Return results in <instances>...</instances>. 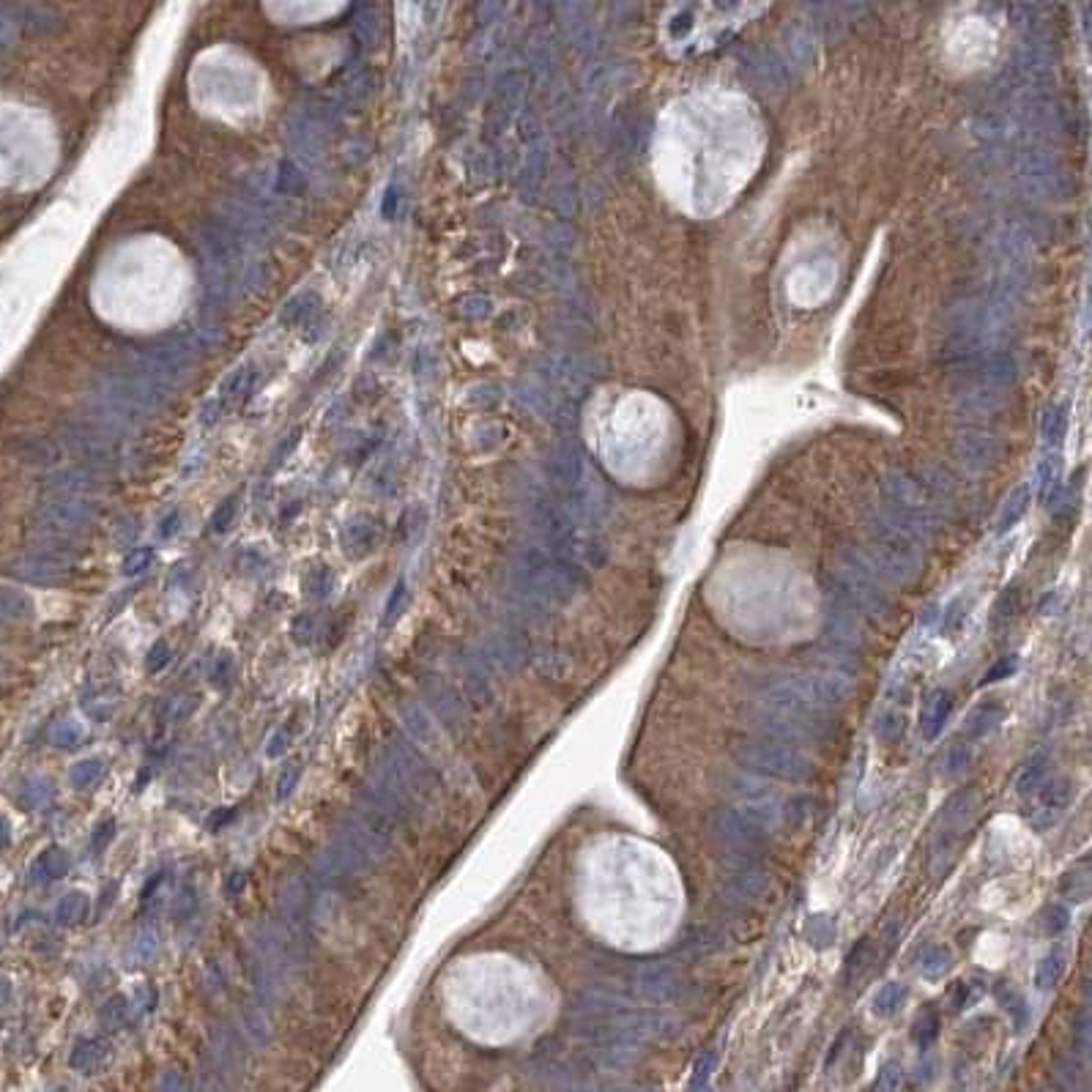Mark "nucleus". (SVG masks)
<instances>
[{
    "label": "nucleus",
    "mask_w": 1092,
    "mask_h": 1092,
    "mask_svg": "<svg viewBox=\"0 0 1092 1092\" xmlns=\"http://www.w3.org/2000/svg\"><path fill=\"white\" fill-rule=\"evenodd\" d=\"M758 710H762L758 723L769 728V734L780 742H824L835 734L830 710L813 701L797 677L767 688L758 695Z\"/></svg>",
    "instance_id": "1"
},
{
    "label": "nucleus",
    "mask_w": 1092,
    "mask_h": 1092,
    "mask_svg": "<svg viewBox=\"0 0 1092 1092\" xmlns=\"http://www.w3.org/2000/svg\"><path fill=\"white\" fill-rule=\"evenodd\" d=\"M731 756L747 773L783 780V783H805V780L813 778V769H816L810 758L802 751H797L794 745L780 740H764V736L736 742L731 747Z\"/></svg>",
    "instance_id": "2"
},
{
    "label": "nucleus",
    "mask_w": 1092,
    "mask_h": 1092,
    "mask_svg": "<svg viewBox=\"0 0 1092 1092\" xmlns=\"http://www.w3.org/2000/svg\"><path fill=\"white\" fill-rule=\"evenodd\" d=\"M978 805H980L978 789L969 786L958 791L956 797H950L947 805L942 808L939 827L934 832V838H931V849H928V871L934 879L947 876L952 865H956L961 846L967 841V832L978 816Z\"/></svg>",
    "instance_id": "3"
},
{
    "label": "nucleus",
    "mask_w": 1092,
    "mask_h": 1092,
    "mask_svg": "<svg viewBox=\"0 0 1092 1092\" xmlns=\"http://www.w3.org/2000/svg\"><path fill=\"white\" fill-rule=\"evenodd\" d=\"M381 758H383V764L392 769V775L403 783V789L414 797L416 805H419V802H425V799L435 797V791H438L435 773L430 769V764H427L425 758L416 753L405 740L392 736V740L383 742V756Z\"/></svg>",
    "instance_id": "4"
},
{
    "label": "nucleus",
    "mask_w": 1092,
    "mask_h": 1092,
    "mask_svg": "<svg viewBox=\"0 0 1092 1092\" xmlns=\"http://www.w3.org/2000/svg\"><path fill=\"white\" fill-rule=\"evenodd\" d=\"M706 827H710L717 843H723L734 857H742V860L756 857L769 843V830H764L758 821L747 819L745 813L734 808H717L710 816V821H706Z\"/></svg>",
    "instance_id": "5"
},
{
    "label": "nucleus",
    "mask_w": 1092,
    "mask_h": 1092,
    "mask_svg": "<svg viewBox=\"0 0 1092 1092\" xmlns=\"http://www.w3.org/2000/svg\"><path fill=\"white\" fill-rule=\"evenodd\" d=\"M280 917L288 952L296 963L307 952V887L298 876L285 879L280 887Z\"/></svg>",
    "instance_id": "6"
},
{
    "label": "nucleus",
    "mask_w": 1092,
    "mask_h": 1092,
    "mask_svg": "<svg viewBox=\"0 0 1092 1092\" xmlns=\"http://www.w3.org/2000/svg\"><path fill=\"white\" fill-rule=\"evenodd\" d=\"M731 799H734V810L745 813L747 819H753L762 824L764 830H773L775 824L780 821V799L773 789H764L762 783H753V780H742L734 778L731 786Z\"/></svg>",
    "instance_id": "7"
},
{
    "label": "nucleus",
    "mask_w": 1092,
    "mask_h": 1092,
    "mask_svg": "<svg viewBox=\"0 0 1092 1092\" xmlns=\"http://www.w3.org/2000/svg\"><path fill=\"white\" fill-rule=\"evenodd\" d=\"M630 986H633V994L644 997L649 1002H668L673 997H679L682 991V975L668 963H638L630 972Z\"/></svg>",
    "instance_id": "8"
},
{
    "label": "nucleus",
    "mask_w": 1092,
    "mask_h": 1092,
    "mask_svg": "<svg viewBox=\"0 0 1092 1092\" xmlns=\"http://www.w3.org/2000/svg\"><path fill=\"white\" fill-rule=\"evenodd\" d=\"M1074 794H1076V789H1074V783H1070L1068 778L1046 780V783L1032 794L1035 802H1032V810L1026 813V819H1030V824H1032L1035 830L1052 827V824L1070 808Z\"/></svg>",
    "instance_id": "9"
},
{
    "label": "nucleus",
    "mask_w": 1092,
    "mask_h": 1092,
    "mask_svg": "<svg viewBox=\"0 0 1092 1092\" xmlns=\"http://www.w3.org/2000/svg\"><path fill=\"white\" fill-rule=\"evenodd\" d=\"M723 893L736 904H758L769 893V876L758 865L740 860L723 876Z\"/></svg>",
    "instance_id": "10"
},
{
    "label": "nucleus",
    "mask_w": 1092,
    "mask_h": 1092,
    "mask_svg": "<svg viewBox=\"0 0 1092 1092\" xmlns=\"http://www.w3.org/2000/svg\"><path fill=\"white\" fill-rule=\"evenodd\" d=\"M422 695L425 701L430 704V712L441 720L444 728L449 731L460 734L466 728V710L460 704V695L449 688L446 682L435 679V677H425L422 679Z\"/></svg>",
    "instance_id": "11"
},
{
    "label": "nucleus",
    "mask_w": 1092,
    "mask_h": 1092,
    "mask_svg": "<svg viewBox=\"0 0 1092 1092\" xmlns=\"http://www.w3.org/2000/svg\"><path fill=\"white\" fill-rule=\"evenodd\" d=\"M400 725H403V731L409 734V740L416 747H422V751H430V753L441 751V736H438V728L433 725L430 715H427L419 704L405 701L400 706Z\"/></svg>",
    "instance_id": "12"
},
{
    "label": "nucleus",
    "mask_w": 1092,
    "mask_h": 1092,
    "mask_svg": "<svg viewBox=\"0 0 1092 1092\" xmlns=\"http://www.w3.org/2000/svg\"><path fill=\"white\" fill-rule=\"evenodd\" d=\"M950 712H952V695L947 690L931 693V699L926 701L923 712H920V734H923L926 740H936L939 731L947 723Z\"/></svg>",
    "instance_id": "13"
},
{
    "label": "nucleus",
    "mask_w": 1092,
    "mask_h": 1092,
    "mask_svg": "<svg viewBox=\"0 0 1092 1092\" xmlns=\"http://www.w3.org/2000/svg\"><path fill=\"white\" fill-rule=\"evenodd\" d=\"M91 518H93V509L85 501H63V504H52L47 509V520L52 531H61V534L88 526Z\"/></svg>",
    "instance_id": "14"
},
{
    "label": "nucleus",
    "mask_w": 1092,
    "mask_h": 1092,
    "mask_svg": "<svg viewBox=\"0 0 1092 1092\" xmlns=\"http://www.w3.org/2000/svg\"><path fill=\"white\" fill-rule=\"evenodd\" d=\"M342 548L351 556V559H361V556L372 553V548L378 545V526L370 520H351L346 529H342Z\"/></svg>",
    "instance_id": "15"
},
{
    "label": "nucleus",
    "mask_w": 1092,
    "mask_h": 1092,
    "mask_svg": "<svg viewBox=\"0 0 1092 1092\" xmlns=\"http://www.w3.org/2000/svg\"><path fill=\"white\" fill-rule=\"evenodd\" d=\"M69 868H71L69 854L58 849V846H50V849L39 854V860L30 868V876H34V882H58L69 873Z\"/></svg>",
    "instance_id": "16"
},
{
    "label": "nucleus",
    "mask_w": 1092,
    "mask_h": 1092,
    "mask_svg": "<svg viewBox=\"0 0 1092 1092\" xmlns=\"http://www.w3.org/2000/svg\"><path fill=\"white\" fill-rule=\"evenodd\" d=\"M17 570L23 578H30V581H55V578L66 575L69 564L58 559V556H36V559L23 562Z\"/></svg>",
    "instance_id": "17"
},
{
    "label": "nucleus",
    "mask_w": 1092,
    "mask_h": 1092,
    "mask_svg": "<svg viewBox=\"0 0 1092 1092\" xmlns=\"http://www.w3.org/2000/svg\"><path fill=\"white\" fill-rule=\"evenodd\" d=\"M1002 717H1005V710H1002L997 701L980 704L978 710L969 715V720H967V736H969V740L986 736L989 731H994V728L1002 723Z\"/></svg>",
    "instance_id": "18"
},
{
    "label": "nucleus",
    "mask_w": 1092,
    "mask_h": 1092,
    "mask_svg": "<svg viewBox=\"0 0 1092 1092\" xmlns=\"http://www.w3.org/2000/svg\"><path fill=\"white\" fill-rule=\"evenodd\" d=\"M88 912H91L88 895L74 890V893H66L61 898V904L55 909V923L58 926H80V923H85Z\"/></svg>",
    "instance_id": "19"
},
{
    "label": "nucleus",
    "mask_w": 1092,
    "mask_h": 1092,
    "mask_svg": "<svg viewBox=\"0 0 1092 1092\" xmlns=\"http://www.w3.org/2000/svg\"><path fill=\"white\" fill-rule=\"evenodd\" d=\"M723 934L715 928H695L693 934L688 936V942L682 945V950L688 952L690 958H706L723 947Z\"/></svg>",
    "instance_id": "20"
},
{
    "label": "nucleus",
    "mask_w": 1092,
    "mask_h": 1092,
    "mask_svg": "<svg viewBox=\"0 0 1092 1092\" xmlns=\"http://www.w3.org/2000/svg\"><path fill=\"white\" fill-rule=\"evenodd\" d=\"M1046 769H1048L1046 758L1035 756L1032 762L1019 773V778H1016V794H1019L1021 799H1030L1035 791L1046 783Z\"/></svg>",
    "instance_id": "21"
},
{
    "label": "nucleus",
    "mask_w": 1092,
    "mask_h": 1092,
    "mask_svg": "<svg viewBox=\"0 0 1092 1092\" xmlns=\"http://www.w3.org/2000/svg\"><path fill=\"white\" fill-rule=\"evenodd\" d=\"M873 961H876V956L871 950V939H860L857 945H854V950L849 952V958H846V983H849V986L852 983H860L865 972L873 967Z\"/></svg>",
    "instance_id": "22"
},
{
    "label": "nucleus",
    "mask_w": 1092,
    "mask_h": 1092,
    "mask_svg": "<svg viewBox=\"0 0 1092 1092\" xmlns=\"http://www.w3.org/2000/svg\"><path fill=\"white\" fill-rule=\"evenodd\" d=\"M255 392V370H250V367H241V370H235L233 376H230V381L224 383V389H222V403H241V400H247L250 394Z\"/></svg>",
    "instance_id": "23"
},
{
    "label": "nucleus",
    "mask_w": 1092,
    "mask_h": 1092,
    "mask_svg": "<svg viewBox=\"0 0 1092 1092\" xmlns=\"http://www.w3.org/2000/svg\"><path fill=\"white\" fill-rule=\"evenodd\" d=\"M952 967V956L945 945H934L923 952L920 958V972H923L926 980H939L942 975H947V969Z\"/></svg>",
    "instance_id": "24"
},
{
    "label": "nucleus",
    "mask_w": 1092,
    "mask_h": 1092,
    "mask_svg": "<svg viewBox=\"0 0 1092 1092\" xmlns=\"http://www.w3.org/2000/svg\"><path fill=\"white\" fill-rule=\"evenodd\" d=\"M156 950H159V936H156V931L154 928H140L135 934V939H132V947H129V961L135 963V967H143V963H148L154 956H156Z\"/></svg>",
    "instance_id": "25"
},
{
    "label": "nucleus",
    "mask_w": 1092,
    "mask_h": 1092,
    "mask_svg": "<svg viewBox=\"0 0 1092 1092\" xmlns=\"http://www.w3.org/2000/svg\"><path fill=\"white\" fill-rule=\"evenodd\" d=\"M1063 972H1065V958L1059 956V952H1048V956L1037 963L1035 986L1041 991H1052L1059 983V978H1063Z\"/></svg>",
    "instance_id": "26"
},
{
    "label": "nucleus",
    "mask_w": 1092,
    "mask_h": 1092,
    "mask_svg": "<svg viewBox=\"0 0 1092 1092\" xmlns=\"http://www.w3.org/2000/svg\"><path fill=\"white\" fill-rule=\"evenodd\" d=\"M102 775H104V764L99 762V758H82V762L71 767V786L85 791V789L99 783Z\"/></svg>",
    "instance_id": "27"
},
{
    "label": "nucleus",
    "mask_w": 1092,
    "mask_h": 1092,
    "mask_svg": "<svg viewBox=\"0 0 1092 1092\" xmlns=\"http://www.w3.org/2000/svg\"><path fill=\"white\" fill-rule=\"evenodd\" d=\"M30 614L28 597L12 588H0V619H25Z\"/></svg>",
    "instance_id": "28"
},
{
    "label": "nucleus",
    "mask_w": 1092,
    "mask_h": 1092,
    "mask_svg": "<svg viewBox=\"0 0 1092 1092\" xmlns=\"http://www.w3.org/2000/svg\"><path fill=\"white\" fill-rule=\"evenodd\" d=\"M195 695H187V693H178V695H170V699L159 706V717L162 720H167V723H173V720H181V717H187L192 710H195Z\"/></svg>",
    "instance_id": "29"
},
{
    "label": "nucleus",
    "mask_w": 1092,
    "mask_h": 1092,
    "mask_svg": "<svg viewBox=\"0 0 1092 1092\" xmlns=\"http://www.w3.org/2000/svg\"><path fill=\"white\" fill-rule=\"evenodd\" d=\"M997 1000L1005 1005V1008H1008V1013L1013 1016L1016 1026H1024V1024H1026V1019H1030V1010H1026L1024 997H1021V994L1016 991L1013 986H1000Z\"/></svg>",
    "instance_id": "30"
},
{
    "label": "nucleus",
    "mask_w": 1092,
    "mask_h": 1092,
    "mask_svg": "<svg viewBox=\"0 0 1092 1092\" xmlns=\"http://www.w3.org/2000/svg\"><path fill=\"white\" fill-rule=\"evenodd\" d=\"M1041 923H1043V926H1041L1043 934L1057 936V934H1063V931L1068 928L1070 915H1068V909H1065L1063 904H1052V906H1046V909H1043Z\"/></svg>",
    "instance_id": "31"
},
{
    "label": "nucleus",
    "mask_w": 1092,
    "mask_h": 1092,
    "mask_svg": "<svg viewBox=\"0 0 1092 1092\" xmlns=\"http://www.w3.org/2000/svg\"><path fill=\"white\" fill-rule=\"evenodd\" d=\"M904 997H906V991H904L901 983H887V986L879 994H876L873 1008H876V1013L890 1016L893 1010H898V1005L904 1002Z\"/></svg>",
    "instance_id": "32"
},
{
    "label": "nucleus",
    "mask_w": 1092,
    "mask_h": 1092,
    "mask_svg": "<svg viewBox=\"0 0 1092 1092\" xmlns=\"http://www.w3.org/2000/svg\"><path fill=\"white\" fill-rule=\"evenodd\" d=\"M82 736H85V731H82L80 723L63 720V723H58L55 728H52L50 740H52V745H58V747H74V745L82 740Z\"/></svg>",
    "instance_id": "33"
},
{
    "label": "nucleus",
    "mask_w": 1092,
    "mask_h": 1092,
    "mask_svg": "<svg viewBox=\"0 0 1092 1092\" xmlns=\"http://www.w3.org/2000/svg\"><path fill=\"white\" fill-rule=\"evenodd\" d=\"M876 736H879L882 742H895L898 736H901V731H904V717L898 715V712H884L879 720H876Z\"/></svg>",
    "instance_id": "34"
},
{
    "label": "nucleus",
    "mask_w": 1092,
    "mask_h": 1092,
    "mask_svg": "<svg viewBox=\"0 0 1092 1092\" xmlns=\"http://www.w3.org/2000/svg\"><path fill=\"white\" fill-rule=\"evenodd\" d=\"M50 794H52V786L47 783L45 778H34V780H28V783L23 786V802H25L28 808L45 805V802L50 799Z\"/></svg>",
    "instance_id": "35"
},
{
    "label": "nucleus",
    "mask_w": 1092,
    "mask_h": 1092,
    "mask_svg": "<svg viewBox=\"0 0 1092 1092\" xmlns=\"http://www.w3.org/2000/svg\"><path fill=\"white\" fill-rule=\"evenodd\" d=\"M808 939L813 947H827L835 939V923L830 917H813V923L808 926Z\"/></svg>",
    "instance_id": "36"
},
{
    "label": "nucleus",
    "mask_w": 1092,
    "mask_h": 1092,
    "mask_svg": "<svg viewBox=\"0 0 1092 1092\" xmlns=\"http://www.w3.org/2000/svg\"><path fill=\"white\" fill-rule=\"evenodd\" d=\"M298 778H302V767L298 764H288L280 775H277V786H274V794H277V799H288L296 791V786H298Z\"/></svg>",
    "instance_id": "37"
},
{
    "label": "nucleus",
    "mask_w": 1092,
    "mask_h": 1092,
    "mask_svg": "<svg viewBox=\"0 0 1092 1092\" xmlns=\"http://www.w3.org/2000/svg\"><path fill=\"white\" fill-rule=\"evenodd\" d=\"M405 599H409V592H405V583H403V581H400V583H394L392 594H389V599H387V608H383V627L398 622V616H400V611H403Z\"/></svg>",
    "instance_id": "38"
},
{
    "label": "nucleus",
    "mask_w": 1092,
    "mask_h": 1092,
    "mask_svg": "<svg viewBox=\"0 0 1092 1092\" xmlns=\"http://www.w3.org/2000/svg\"><path fill=\"white\" fill-rule=\"evenodd\" d=\"M936 1032H939V1019H936V1013H926V1016H920L917 1024H915V1041H917L920 1046H928V1043L936 1037Z\"/></svg>",
    "instance_id": "39"
},
{
    "label": "nucleus",
    "mask_w": 1092,
    "mask_h": 1092,
    "mask_svg": "<svg viewBox=\"0 0 1092 1092\" xmlns=\"http://www.w3.org/2000/svg\"><path fill=\"white\" fill-rule=\"evenodd\" d=\"M277 189L285 192V195H298V192L304 189L302 178H298L296 167H293L291 162H282V167H280V178H277Z\"/></svg>",
    "instance_id": "40"
},
{
    "label": "nucleus",
    "mask_w": 1092,
    "mask_h": 1092,
    "mask_svg": "<svg viewBox=\"0 0 1092 1092\" xmlns=\"http://www.w3.org/2000/svg\"><path fill=\"white\" fill-rule=\"evenodd\" d=\"M154 551L151 548H137L124 559V575H140L145 572V567L151 564Z\"/></svg>",
    "instance_id": "41"
},
{
    "label": "nucleus",
    "mask_w": 1092,
    "mask_h": 1092,
    "mask_svg": "<svg viewBox=\"0 0 1092 1092\" xmlns=\"http://www.w3.org/2000/svg\"><path fill=\"white\" fill-rule=\"evenodd\" d=\"M126 1010H129V1002H126L121 994H118V997L107 1000V1005L102 1008V1019L107 1024H121L126 1019Z\"/></svg>",
    "instance_id": "42"
},
{
    "label": "nucleus",
    "mask_w": 1092,
    "mask_h": 1092,
    "mask_svg": "<svg viewBox=\"0 0 1092 1092\" xmlns=\"http://www.w3.org/2000/svg\"><path fill=\"white\" fill-rule=\"evenodd\" d=\"M235 499H228V501H222V507L214 512V518H211V529L217 531V534H222V531H228V526L233 523V518H235Z\"/></svg>",
    "instance_id": "43"
},
{
    "label": "nucleus",
    "mask_w": 1092,
    "mask_h": 1092,
    "mask_svg": "<svg viewBox=\"0 0 1092 1092\" xmlns=\"http://www.w3.org/2000/svg\"><path fill=\"white\" fill-rule=\"evenodd\" d=\"M170 662V646L165 644V641H156V644L151 646V652H148V657H145V668L151 671V673H159L165 666Z\"/></svg>",
    "instance_id": "44"
},
{
    "label": "nucleus",
    "mask_w": 1092,
    "mask_h": 1092,
    "mask_svg": "<svg viewBox=\"0 0 1092 1092\" xmlns=\"http://www.w3.org/2000/svg\"><path fill=\"white\" fill-rule=\"evenodd\" d=\"M945 767H947V775L950 778H958L963 769L969 767V753L963 751L961 745H956V747H950L947 751V758H945Z\"/></svg>",
    "instance_id": "45"
},
{
    "label": "nucleus",
    "mask_w": 1092,
    "mask_h": 1092,
    "mask_svg": "<svg viewBox=\"0 0 1092 1092\" xmlns=\"http://www.w3.org/2000/svg\"><path fill=\"white\" fill-rule=\"evenodd\" d=\"M307 588L313 597H326L331 592V572L329 570H315L313 575L307 578Z\"/></svg>",
    "instance_id": "46"
},
{
    "label": "nucleus",
    "mask_w": 1092,
    "mask_h": 1092,
    "mask_svg": "<svg viewBox=\"0 0 1092 1092\" xmlns=\"http://www.w3.org/2000/svg\"><path fill=\"white\" fill-rule=\"evenodd\" d=\"M195 906H198V901H195V890H192V887H184V890H181L178 898H176L173 915H176L178 920H187L192 912H195Z\"/></svg>",
    "instance_id": "47"
},
{
    "label": "nucleus",
    "mask_w": 1092,
    "mask_h": 1092,
    "mask_svg": "<svg viewBox=\"0 0 1092 1092\" xmlns=\"http://www.w3.org/2000/svg\"><path fill=\"white\" fill-rule=\"evenodd\" d=\"M99 1052H102V1043H99V1041H80V1043H77V1048H74V1057H71V1063L80 1068V1065H85V1063H88L91 1057H96V1054H99Z\"/></svg>",
    "instance_id": "48"
},
{
    "label": "nucleus",
    "mask_w": 1092,
    "mask_h": 1092,
    "mask_svg": "<svg viewBox=\"0 0 1092 1092\" xmlns=\"http://www.w3.org/2000/svg\"><path fill=\"white\" fill-rule=\"evenodd\" d=\"M309 638H313V619L298 616L293 622V641L296 644H309Z\"/></svg>",
    "instance_id": "49"
},
{
    "label": "nucleus",
    "mask_w": 1092,
    "mask_h": 1092,
    "mask_svg": "<svg viewBox=\"0 0 1092 1092\" xmlns=\"http://www.w3.org/2000/svg\"><path fill=\"white\" fill-rule=\"evenodd\" d=\"M113 835H115V821H113V819L102 821V824H99V830H96V835H93V849H96V852L104 849V846L113 841Z\"/></svg>",
    "instance_id": "50"
},
{
    "label": "nucleus",
    "mask_w": 1092,
    "mask_h": 1092,
    "mask_svg": "<svg viewBox=\"0 0 1092 1092\" xmlns=\"http://www.w3.org/2000/svg\"><path fill=\"white\" fill-rule=\"evenodd\" d=\"M288 751V731H277L272 740H269V747H266V753H269L272 758H277V756H282Z\"/></svg>",
    "instance_id": "51"
},
{
    "label": "nucleus",
    "mask_w": 1092,
    "mask_h": 1092,
    "mask_svg": "<svg viewBox=\"0 0 1092 1092\" xmlns=\"http://www.w3.org/2000/svg\"><path fill=\"white\" fill-rule=\"evenodd\" d=\"M1079 884H1081V887H1087V879H1084V876H1079V873H1068L1065 879H1063V893L1074 898V901H1079V893H1076V887H1079Z\"/></svg>",
    "instance_id": "52"
},
{
    "label": "nucleus",
    "mask_w": 1092,
    "mask_h": 1092,
    "mask_svg": "<svg viewBox=\"0 0 1092 1092\" xmlns=\"http://www.w3.org/2000/svg\"><path fill=\"white\" fill-rule=\"evenodd\" d=\"M1013 668H1016V662H1013V660H1010V662H1008V660H1002L1000 666H994V668L986 673V679H983V682H997V679H1002V677H1010Z\"/></svg>",
    "instance_id": "53"
},
{
    "label": "nucleus",
    "mask_w": 1092,
    "mask_h": 1092,
    "mask_svg": "<svg viewBox=\"0 0 1092 1092\" xmlns=\"http://www.w3.org/2000/svg\"><path fill=\"white\" fill-rule=\"evenodd\" d=\"M969 1002V986L967 983H956L952 986V1010H961Z\"/></svg>",
    "instance_id": "54"
},
{
    "label": "nucleus",
    "mask_w": 1092,
    "mask_h": 1092,
    "mask_svg": "<svg viewBox=\"0 0 1092 1092\" xmlns=\"http://www.w3.org/2000/svg\"><path fill=\"white\" fill-rule=\"evenodd\" d=\"M398 198H400V195H398V189H389V192H387V198H383V217H389V219H392L394 214H398Z\"/></svg>",
    "instance_id": "55"
},
{
    "label": "nucleus",
    "mask_w": 1092,
    "mask_h": 1092,
    "mask_svg": "<svg viewBox=\"0 0 1092 1092\" xmlns=\"http://www.w3.org/2000/svg\"><path fill=\"white\" fill-rule=\"evenodd\" d=\"M228 671H230V660L222 657V660H217V668H214L211 679L217 682V684H224V682H228Z\"/></svg>",
    "instance_id": "56"
},
{
    "label": "nucleus",
    "mask_w": 1092,
    "mask_h": 1092,
    "mask_svg": "<svg viewBox=\"0 0 1092 1092\" xmlns=\"http://www.w3.org/2000/svg\"><path fill=\"white\" fill-rule=\"evenodd\" d=\"M176 531H178V512H173V515L162 523V537H173Z\"/></svg>",
    "instance_id": "57"
},
{
    "label": "nucleus",
    "mask_w": 1092,
    "mask_h": 1092,
    "mask_svg": "<svg viewBox=\"0 0 1092 1092\" xmlns=\"http://www.w3.org/2000/svg\"><path fill=\"white\" fill-rule=\"evenodd\" d=\"M241 887H244V873H233L228 882V893H239Z\"/></svg>",
    "instance_id": "58"
},
{
    "label": "nucleus",
    "mask_w": 1092,
    "mask_h": 1092,
    "mask_svg": "<svg viewBox=\"0 0 1092 1092\" xmlns=\"http://www.w3.org/2000/svg\"><path fill=\"white\" fill-rule=\"evenodd\" d=\"M6 843H8V824L0 819V849H3Z\"/></svg>",
    "instance_id": "59"
},
{
    "label": "nucleus",
    "mask_w": 1092,
    "mask_h": 1092,
    "mask_svg": "<svg viewBox=\"0 0 1092 1092\" xmlns=\"http://www.w3.org/2000/svg\"><path fill=\"white\" fill-rule=\"evenodd\" d=\"M8 997V983L6 980H0V1002H3Z\"/></svg>",
    "instance_id": "60"
}]
</instances>
